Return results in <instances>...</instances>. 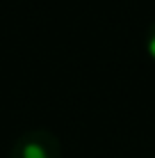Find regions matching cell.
I'll list each match as a JSON object with an SVG mask.
<instances>
[{"mask_svg":"<svg viewBox=\"0 0 155 158\" xmlns=\"http://www.w3.org/2000/svg\"><path fill=\"white\" fill-rule=\"evenodd\" d=\"M9 158H62V144L50 131L32 128L16 138Z\"/></svg>","mask_w":155,"mask_h":158,"instance_id":"6da1fadb","label":"cell"},{"mask_svg":"<svg viewBox=\"0 0 155 158\" xmlns=\"http://www.w3.org/2000/svg\"><path fill=\"white\" fill-rule=\"evenodd\" d=\"M144 46H146L148 55L155 60V21L151 23V28L146 30V37H144Z\"/></svg>","mask_w":155,"mask_h":158,"instance_id":"7a4b0ae2","label":"cell"}]
</instances>
